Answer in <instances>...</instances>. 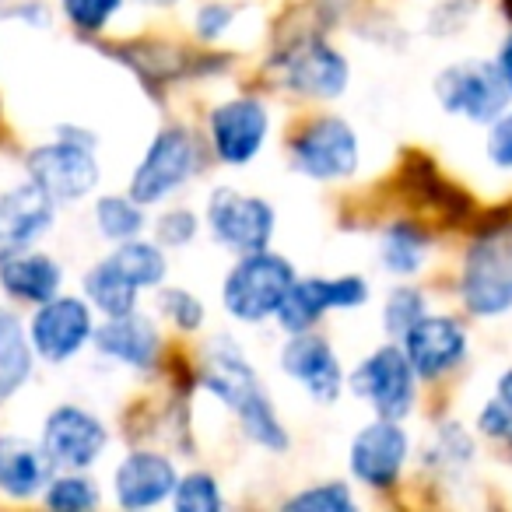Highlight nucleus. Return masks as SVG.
<instances>
[{
    "mask_svg": "<svg viewBox=\"0 0 512 512\" xmlns=\"http://www.w3.org/2000/svg\"><path fill=\"white\" fill-rule=\"evenodd\" d=\"M281 78L292 92L309 99H337L348 88V60L323 39H302L281 64Z\"/></svg>",
    "mask_w": 512,
    "mask_h": 512,
    "instance_id": "ddd939ff",
    "label": "nucleus"
},
{
    "mask_svg": "<svg viewBox=\"0 0 512 512\" xmlns=\"http://www.w3.org/2000/svg\"><path fill=\"white\" fill-rule=\"evenodd\" d=\"M50 456L25 439H0V491L15 498L36 495L43 484H50Z\"/></svg>",
    "mask_w": 512,
    "mask_h": 512,
    "instance_id": "4be33fe9",
    "label": "nucleus"
},
{
    "mask_svg": "<svg viewBox=\"0 0 512 512\" xmlns=\"http://www.w3.org/2000/svg\"><path fill=\"white\" fill-rule=\"evenodd\" d=\"M109 260H113L116 271L127 274L137 288H155V285H162V278H165V256H162V249L151 246V242L127 239V242H120V249H116Z\"/></svg>",
    "mask_w": 512,
    "mask_h": 512,
    "instance_id": "393cba45",
    "label": "nucleus"
},
{
    "mask_svg": "<svg viewBox=\"0 0 512 512\" xmlns=\"http://www.w3.org/2000/svg\"><path fill=\"white\" fill-rule=\"evenodd\" d=\"M207 393L221 400L228 411H235L239 425L246 428V435L253 442H260L264 449H288V432L281 425L278 411H274L271 397L256 379L253 365L246 362L239 348H232L228 341H218V348L207 351V369L200 376Z\"/></svg>",
    "mask_w": 512,
    "mask_h": 512,
    "instance_id": "f257e3e1",
    "label": "nucleus"
},
{
    "mask_svg": "<svg viewBox=\"0 0 512 512\" xmlns=\"http://www.w3.org/2000/svg\"><path fill=\"white\" fill-rule=\"evenodd\" d=\"M292 285H295V271L285 256L256 249V253H242L239 264L225 274L221 302H225L232 320L264 323L278 313V306L285 302Z\"/></svg>",
    "mask_w": 512,
    "mask_h": 512,
    "instance_id": "7ed1b4c3",
    "label": "nucleus"
},
{
    "mask_svg": "<svg viewBox=\"0 0 512 512\" xmlns=\"http://www.w3.org/2000/svg\"><path fill=\"white\" fill-rule=\"evenodd\" d=\"M498 74H502V81L509 85V92H512V36L502 43V53H498Z\"/></svg>",
    "mask_w": 512,
    "mask_h": 512,
    "instance_id": "4c0bfd02",
    "label": "nucleus"
},
{
    "mask_svg": "<svg viewBox=\"0 0 512 512\" xmlns=\"http://www.w3.org/2000/svg\"><path fill=\"white\" fill-rule=\"evenodd\" d=\"M232 8H225V4H204L197 15V32L204 39H218L221 32L228 29V22H232Z\"/></svg>",
    "mask_w": 512,
    "mask_h": 512,
    "instance_id": "e433bc0d",
    "label": "nucleus"
},
{
    "mask_svg": "<svg viewBox=\"0 0 512 512\" xmlns=\"http://www.w3.org/2000/svg\"><path fill=\"white\" fill-rule=\"evenodd\" d=\"M435 95L446 106V113L463 116L470 123H495L509 106V85L502 81L498 67L470 60L453 64L435 78Z\"/></svg>",
    "mask_w": 512,
    "mask_h": 512,
    "instance_id": "20e7f679",
    "label": "nucleus"
},
{
    "mask_svg": "<svg viewBox=\"0 0 512 512\" xmlns=\"http://www.w3.org/2000/svg\"><path fill=\"white\" fill-rule=\"evenodd\" d=\"M460 299L474 316H502L512 309V225L481 232L463 256Z\"/></svg>",
    "mask_w": 512,
    "mask_h": 512,
    "instance_id": "f03ea898",
    "label": "nucleus"
},
{
    "mask_svg": "<svg viewBox=\"0 0 512 512\" xmlns=\"http://www.w3.org/2000/svg\"><path fill=\"white\" fill-rule=\"evenodd\" d=\"M425 316V295L418 288H393L383 309V323L393 337H404Z\"/></svg>",
    "mask_w": 512,
    "mask_h": 512,
    "instance_id": "7c9ffc66",
    "label": "nucleus"
},
{
    "mask_svg": "<svg viewBox=\"0 0 512 512\" xmlns=\"http://www.w3.org/2000/svg\"><path fill=\"white\" fill-rule=\"evenodd\" d=\"M285 509H299V512H348V509H355V498H351L348 484L327 481V484H316V488H306L302 495L288 498Z\"/></svg>",
    "mask_w": 512,
    "mask_h": 512,
    "instance_id": "c756f323",
    "label": "nucleus"
},
{
    "mask_svg": "<svg viewBox=\"0 0 512 512\" xmlns=\"http://www.w3.org/2000/svg\"><path fill=\"white\" fill-rule=\"evenodd\" d=\"M488 155H491V162H495V165H502V169H512V109L491 123Z\"/></svg>",
    "mask_w": 512,
    "mask_h": 512,
    "instance_id": "c9c22d12",
    "label": "nucleus"
},
{
    "mask_svg": "<svg viewBox=\"0 0 512 512\" xmlns=\"http://www.w3.org/2000/svg\"><path fill=\"white\" fill-rule=\"evenodd\" d=\"M428 235H421L411 225H397L383 239V267L393 274H414L425 267Z\"/></svg>",
    "mask_w": 512,
    "mask_h": 512,
    "instance_id": "a878e982",
    "label": "nucleus"
},
{
    "mask_svg": "<svg viewBox=\"0 0 512 512\" xmlns=\"http://www.w3.org/2000/svg\"><path fill=\"white\" fill-rule=\"evenodd\" d=\"M155 232L162 246H186V242H193V235H197V218H193V211H186V207H172V211H165L162 218H158Z\"/></svg>",
    "mask_w": 512,
    "mask_h": 512,
    "instance_id": "f704fd0d",
    "label": "nucleus"
},
{
    "mask_svg": "<svg viewBox=\"0 0 512 512\" xmlns=\"http://www.w3.org/2000/svg\"><path fill=\"white\" fill-rule=\"evenodd\" d=\"M407 432L393 418L365 425L351 442V474L369 488H393L407 463Z\"/></svg>",
    "mask_w": 512,
    "mask_h": 512,
    "instance_id": "f8f14e48",
    "label": "nucleus"
},
{
    "mask_svg": "<svg viewBox=\"0 0 512 512\" xmlns=\"http://www.w3.org/2000/svg\"><path fill=\"white\" fill-rule=\"evenodd\" d=\"M295 165L309 179H348L358 169V134L341 116H320L306 123L292 144Z\"/></svg>",
    "mask_w": 512,
    "mask_h": 512,
    "instance_id": "0eeeda50",
    "label": "nucleus"
},
{
    "mask_svg": "<svg viewBox=\"0 0 512 512\" xmlns=\"http://www.w3.org/2000/svg\"><path fill=\"white\" fill-rule=\"evenodd\" d=\"M25 165H29L32 183L57 204L85 197L99 183V162H95L92 148L81 141L43 144V148L32 151Z\"/></svg>",
    "mask_w": 512,
    "mask_h": 512,
    "instance_id": "1a4fd4ad",
    "label": "nucleus"
},
{
    "mask_svg": "<svg viewBox=\"0 0 512 512\" xmlns=\"http://www.w3.org/2000/svg\"><path fill=\"white\" fill-rule=\"evenodd\" d=\"M267 130L271 120L260 99H228L211 113V144L228 165H242L260 155Z\"/></svg>",
    "mask_w": 512,
    "mask_h": 512,
    "instance_id": "4468645a",
    "label": "nucleus"
},
{
    "mask_svg": "<svg viewBox=\"0 0 512 512\" xmlns=\"http://www.w3.org/2000/svg\"><path fill=\"white\" fill-rule=\"evenodd\" d=\"M369 299V285L358 274L344 278H306L288 288L285 302L278 306V323L288 334H306L327 309H358Z\"/></svg>",
    "mask_w": 512,
    "mask_h": 512,
    "instance_id": "9d476101",
    "label": "nucleus"
},
{
    "mask_svg": "<svg viewBox=\"0 0 512 512\" xmlns=\"http://www.w3.org/2000/svg\"><path fill=\"white\" fill-rule=\"evenodd\" d=\"M404 355L411 362L414 376L435 379L449 372L456 362L467 355V334L449 316H421L411 330L404 334Z\"/></svg>",
    "mask_w": 512,
    "mask_h": 512,
    "instance_id": "dca6fc26",
    "label": "nucleus"
},
{
    "mask_svg": "<svg viewBox=\"0 0 512 512\" xmlns=\"http://www.w3.org/2000/svg\"><path fill=\"white\" fill-rule=\"evenodd\" d=\"M477 428H481L488 439L505 442V446L512 449V369L495 383V397L481 407Z\"/></svg>",
    "mask_w": 512,
    "mask_h": 512,
    "instance_id": "cd10ccee",
    "label": "nucleus"
},
{
    "mask_svg": "<svg viewBox=\"0 0 512 512\" xmlns=\"http://www.w3.org/2000/svg\"><path fill=\"white\" fill-rule=\"evenodd\" d=\"M158 306H162V313L169 316L179 330H197L200 323H204V302L186 292V288H165V292L158 295Z\"/></svg>",
    "mask_w": 512,
    "mask_h": 512,
    "instance_id": "473e14b6",
    "label": "nucleus"
},
{
    "mask_svg": "<svg viewBox=\"0 0 512 512\" xmlns=\"http://www.w3.org/2000/svg\"><path fill=\"white\" fill-rule=\"evenodd\" d=\"M281 369L295 383L306 386V393L316 404H334L344 390L341 362H337L334 348L327 341H320V337L292 334V341L281 351Z\"/></svg>",
    "mask_w": 512,
    "mask_h": 512,
    "instance_id": "f3484780",
    "label": "nucleus"
},
{
    "mask_svg": "<svg viewBox=\"0 0 512 512\" xmlns=\"http://www.w3.org/2000/svg\"><path fill=\"white\" fill-rule=\"evenodd\" d=\"M120 4L123 0H64V11L78 29L99 32L120 11Z\"/></svg>",
    "mask_w": 512,
    "mask_h": 512,
    "instance_id": "72a5a7b5",
    "label": "nucleus"
},
{
    "mask_svg": "<svg viewBox=\"0 0 512 512\" xmlns=\"http://www.w3.org/2000/svg\"><path fill=\"white\" fill-rule=\"evenodd\" d=\"M172 502L183 512H218L221 509L218 481L211 474H186L183 481H176Z\"/></svg>",
    "mask_w": 512,
    "mask_h": 512,
    "instance_id": "c85d7f7f",
    "label": "nucleus"
},
{
    "mask_svg": "<svg viewBox=\"0 0 512 512\" xmlns=\"http://www.w3.org/2000/svg\"><path fill=\"white\" fill-rule=\"evenodd\" d=\"M46 505H53V509H95L99 491L85 477H57L46 491Z\"/></svg>",
    "mask_w": 512,
    "mask_h": 512,
    "instance_id": "2f4dec72",
    "label": "nucleus"
},
{
    "mask_svg": "<svg viewBox=\"0 0 512 512\" xmlns=\"http://www.w3.org/2000/svg\"><path fill=\"white\" fill-rule=\"evenodd\" d=\"M95 344H99L102 355L116 358L123 365H134V369H151L158 355V330L148 316L123 313V316H109L99 330H95Z\"/></svg>",
    "mask_w": 512,
    "mask_h": 512,
    "instance_id": "aec40b11",
    "label": "nucleus"
},
{
    "mask_svg": "<svg viewBox=\"0 0 512 512\" xmlns=\"http://www.w3.org/2000/svg\"><path fill=\"white\" fill-rule=\"evenodd\" d=\"M85 292L106 316H123L137 309V292H141V288H137L127 274L116 271L113 260H102L99 267L88 271Z\"/></svg>",
    "mask_w": 512,
    "mask_h": 512,
    "instance_id": "b1692460",
    "label": "nucleus"
},
{
    "mask_svg": "<svg viewBox=\"0 0 512 512\" xmlns=\"http://www.w3.org/2000/svg\"><path fill=\"white\" fill-rule=\"evenodd\" d=\"M109 435L95 414L81 411V407H57L46 418L43 428V449L50 456L53 467L81 470L92 467L106 449Z\"/></svg>",
    "mask_w": 512,
    "mask_h": 512,
    "instance_id": "9b49d317",
    "label": "nucleus"
},
{
    "mask_svg": "<svg viewBox=\"0 0 512 512\" xmlns=\"http://www.w3.org/2000/svg\"><path fill=\"white\" fill-rule=\"evenodd\" d=\"M95 334L92 313L81 299H57L43 302V309L32 320V348L46 358V362H67L88 344Z\"/></svg>",
    "mask_w": 512,
    "mask_h": 512,
    "instance_id": "2eb2a0df",
    "label": "nucleus"
},
{
    "mask_svg": "<svg viewBox=\"0 0 512 512\" xmlns=\"http://www.w3.org/2000/svg\"><path fill=\"white\" fill-rule=\"evenodd\" d=\"M197 172V141L186 127H165L144 151L134 179H130V197L137 204H158L169 193H176L186 179Z\"/></svg>",
    "mask_w": 512,
    "mask_h": 512,
    "instance_id": "39448f33",
    "label": "nucleus"
},
{
    "mask_svg": "<svg viewBox=\"0 0 512 512\" xmlns=\"http://www.w3.org/2000/svg\"><path fill=\"white\" fill-rule=\"evenodd\" d=\"M32 372V348L22 323L0 309V400H8Z\"/></svg>",
    "mask_w": 512,
    "mask_h": 512,
    "instance_id": "5701e85b",
    "label": "nucleus"
},
{
    "mask_svg": "<svg viewBox=\"0 0 512 512\" xmlns=\"http://www.w3.org/2000/svg\"><path fill=\"white\" fill-rule=\"evenodd\" d=\"M176 467L158 453H130L116 467V502L123 509H148L176 491Z\"/></svg>",
    "mask_w": 512,
    "mask_h": 512,
    "instance_id": "6ab92c4d",
    "label": "nucleus"
},
{
    "mask_svg": "<svg viewBox=\"0 0 512 512\" xmlns=\"http://www.w3.org/2000/svg\"><path fill=\"white\" fill-rule=\"evenodd\" d=\"M95 221H99V232L113 242L137 239V232L144 228L141 204L134 197H102L95 204Z\"/></svg>",
    "mask_w": 512,
    "mask_h": 512,
    "instance_id": "bb28decb",
    "label": "nucleus"
},
{
    "mask_svg": "<svg viewBox=\"0 0 512 512\" xmlns=\"http://www.w3.org/2000/svg\"><path fill=\"white\" fill-rule=\"evenodd\" d=\"M207 225L211 235L232 253H256V249H267L274 235V211L267 200L246 197V193L232 190V186H221L211 193V204H207Z\"/></svg>",
    "mask_w": 512,
    "mask_h": 512,
    "instance_id": "423d86ee",
    "label": "nucleus"
},
{
    "mask_svg": "<svg viewBox=\"0 0 512 512\" xmlns=\"http://www.w3.org/2000/svg\"><path fill=\"white\" fill-rule=\"evenodd\" d=\"M0 285L8 288L15 299L43 306V302H50L53 295H57L60 267L43 253H22V249H11V253L0 256Z\"/></svg>",
    "mask_w": 512,
    "mask_h": 512,
    "instance_id": "412c9836",
    "label": "nucleus"
},
{
    "mask_svg": "<svg viewBox=\"0 0 512 512\" xmlns=\"http://www.w3.org/2000/svg\"><path fill=\"white\" fill-rule=\"evenodd\" d=\"M53 225V200L36 183L0 193V253L25 249Z\"/></svg>",
    "mask_w": 512,
    "mask_h": 512,
    "instance_id": "a211bd4d",
    "label": "nucleus"
},
{
    "mask_svg": "<svg viewBox=\"0 0 512 512\" xmlns=\"http://www.w3.org/2000/svg\"><path fill=\"white\" fill-rule=\"evenodd\" d=\"M351 390L369 400L379 418H407L414 407V369L404 348L386 344V348L372 351L351 376Z\"/></svg>",
    "mask_w": 512,
    "mask_h": 512,
    "instance_id": "6e6552de",
    "label": "nucleus"
},
{
    "mask_svg": "<svg viewBox=\"0 0 512 512\" xmlns=\"http://www.w3.org/2000/svg\"><path fill=\"white\" fill-rule=\"evenodd\" d=\"M148 4H158V8H169V4H176V0H148Z\"/></svg>",
    "mask_w": 512,
    "mask_h": 512,
    "instance_id": "58836bf2",
    "label": "nucleus"
}]
</instances>
